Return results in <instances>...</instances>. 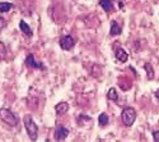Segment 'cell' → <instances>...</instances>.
Wrapping results in <instances>:
<instances>
[{
    "mask_svg": "<svg viewBox=\"0 0 159 142\" xmlns=\"http://www.w3.org/2000/svg\"><path fill=\"white\" fill-rule=\"evenodd\" d=\"M0 119H2L4 123H7L8 125H10V127L18 125V122H19L17 115L13 113L11 110L7 109V108H2V109H0Z\"/></svg>",
    "mask_w": 159,
    "mask_h": 142,
    "instance_id": "6da1fadb",
    "label": "cell"
},
{
    "mask_svg": "<svg viewBox=\"0 0 159 142\" xmlns=\"http://www.w3.org/2000/svg\"><path fill=\"white\" fill-rule=\"evenodd\" d=\"M60 46L64 50H71L75 46V41H74V38L71 36L66 35V36H62L60 38Z\"/></svg>",
    "mask_w": 159,
    "mask_h": 142,
    "instance_id": "277c9868",
    "label": "cell"
},
{
    "mask_svg": "<svg viewBox=\"0 0 159 142\" xmlns=\"http://www.w3.org/2000/svg\"><path fill=\"white\" fill-rule=\"evenodd\" d=\"M7 26V22H5V19L3 18V17H0V31H2L4 27Z\"/></svg>",
    "mask_w": 159,
    "mask_h": 142,
    "instance_id": "e0dca14e",
    "label": "cell"
},
{
    "mask_svg": "<svg viewBox=\"0 0 159 142\" xmlns=\"http://www.w3.org/2000/svg\"><path fill=\"white\" fill-rule=\"evenodd\" d=\"M11 8H13V4H11V3H7V2L0 3V12H2V13H7V12H9Z\"/></svg>",
    "mask_w": 159,
    "mask_h": 142,
    "instance_id": "5bb4252c",
    "label": "cell"
},
{
    "mask_svg": "<svg viewBox=\"0 0 159 142\" xmlns=\"http://www.w3.org/2000/svg\"><path fill=\"white\" fill-rule=\"evenodd\" d=\"M55 110L57 113V115H64L66 111L69 110V104L68 102H60L55 106Z\"/></svg>",
    "mask_w": 159,
    "mask_h": 142,
    "instance_id": "30bf717a",
    "label": "cell"
},
{
    "mask_svg": "<svg viewBox=\"0 0 159 142\" xmlns=\"http://www.w3.org/2000/svg\"><path fill=\"white\" fill-rule=\"evenodd\" d=\"M121 118H122V123L126 125V127H131L134 124L135 119H136V110L131 106H127L122 110V114H121Z\"/></svg>",
    "mask_w": 159,
    "mask_h": 142,
    "instance_id": "3957f363",
    "label": "cell"
},
{
    "mask_svg": "<svg viewBox=\"0 0 159 142\" xmlns=\"http://www.w3.org/2000/svg\"><path fill=\"white\" fill-rule=\"evenodd\" d=\"M111 35L112 36H117V35H120L121 33V27L118 26V23L116 21H112L111 22Z\"/></svg>",
    "mask_w": 159,
    "mask_h": 142,
    "instance_id": "8fae6325",
    "label": "cell"
},
{
    "mask_svg": "<svg viewBox=\"0 0 159 142\" xmlns=\"http://www.w3.org/2000/svg\"><path fill=\"white\" fill-rule=\"evenodd\" d=\"M155 96H157V99H158V101H159V88L157 90V92H155Z\"/></svg>",
    "mask_w": 159,
    "mask_h": 142,
    "instance_id": "d6986e66",
    "label": "cell"
},
{
    "mask_svg": "<svg viewBox=\"0 0 159 142\" xmlns=\"http://www.w3.org/2000/svg\"><path fill=\"white\" fill-rule=\"evenodd\" d=\"M115 55H116V59H117V60H120L121 63H126V61H127V59H129V54L126 53V51H125L122 47L116 49Z\"/></svg>",
    "mask_w": 159,
    "mask_h": 142,
    "instance_id": "52a82bcc",
    "label": "cell"
},
{
    "mask_svg": "<svg viewBox=\"0 0 159 142\" xmlns=\"http://www.w3.org/2000/svg\"><path fill=\"white\" fill-rule=\"evenodd\" d=\"M5 56H7V47L2 41H0V61L4 60Z\"/></svg>",
    "mask_w": 159,
    "mask_h": 142,
    "instance_id": "2e32d148",
    "label": "cell"
},
{
    "mask_svg": "<svg viewBox=\"0 0 159 142\" xmlns=\"http://www.w3.org/2000/svg\"><path fill=\"white\" fill-rule=\"evenodd\" d=\"M107 97H108V100H113V101H116V100L118 99V94H117V91H116V88L112 87V88L108 90Z\"/></svg>",
    "mask_w": 159,
    "mask_h": 142,
    "instance_id": "7c38bea8",
    "label": "cell"
},
{
    "mask_svg": "<svg viewBox=\"0 0 159 142\" xmlns=\"http://www.w3.org/2000/svg\"><path fill=\"white\" fill-rule=\"evenodd\" d=\"M153 138H154L155 142H159V130L153 132Z\"/></svg>",
    "mask_w": 159,
    "mask_h": 142,
    "instance_id": "ac0fdd59",
    "label": "cell"
},
{
    "mask_svg": "<svg viewBox=\"0 0 159 142\" xmlns=\"http://www.w3.org/2000/svg\"><path fill=\"white\" fill-rule=\"evenodd\" d=\"M98 123H99L102 127H104L106 124H108V117H107V114L102 113L99 117H98Z\"/></svg>",
    "mask_w": 159,
    "mask_h": 142,
    "instance_id": "9a60e30c",
    "label": "cell"
},
{
    "mask_svg": "<svg viewBox=\"0 0 159 142\" xmlns=\"http://www.w3.org/2000/svg\"><path fill=\"white\" fill-rule=\"evenodd\" d=\"M99 5L104 9V12H107V13H111L115 9L113 3L111 2V0H99Z\"/></svg>",
    "mask_w": 159,
    "mask_h": 142,
    "instance_id": "ba28073f",
    "label": "cell"
},
{
    "mask_svg": "<svg viewBox=\"0 0 159 142\" xmlns=\"http://www.w3.org/2000/svg\"><path fill=\"white\" fill-rule=\"evenodd\" d=\"M68 135H69V130H68V128H65L62 125H59L56 128V131H55V140L62 141V140H65L66 137H68Z\"/></svg>",
    "mask_w": 159,
    "mask_h": 142,
    "instance_id": "5b68a950",
    "label": "cell"
},
{
    "mask_svg": "<svg viewBox=\"0 0 159 142\" xmlns=\"http://www.w3.org/2000/svg\"><path fill=\"white\" fill-rule=\"evenodd\" d=\"M144 68H145V71H147L148 78H149V80H153V78H154V71H153V67H152V64L147 63V64H145V66H144Z\"/></svg>",
    "mask_w": 159,
    "mask_h": 142,
    "instance_id": "4fadbf2b",
    "label": "cell"
},
{
    "mask_svg": "<svg viewBox=\"0 0 159 142\" xmlns=\"http://www.w3.org/2000/svg\"><path fill=\"white\" fill-rule=\"evenodd\" d=\"M25 64H27L28 67H31V68H38V69H42L43 68V66H42L41 63H38V61L34 60V58H33L32 54H30L27 58H25Z\"/></svg>",
    "mask_w": 159,
    "mask_h": 142,
    "instance_id": "8992f818",
    "label": "cell"
},
{
    "mask_svg": "<svg viewBox=\"0 0 159 142\" xmlns=\"http://www.w3.org/2000/svg\"><path fill=\"white\" fill-rule=\"evenodd\" d=\"M24 127H25V131L28 133V137L32 141H36L38 137V128H37V124L34 123V120L31 115H25L24 117Z\"/></svg>",
    "mask_w": 159,
    "mask_h": 142,
    "instance_id": "7a4b0ae2",
    "label": "cell"
},
{
    "mask_svg": "<svg viewBox=\"0 0 159 142\" xmlns=\"http://www.w3.org/2000/svg\"><path fill=\"white\" fill-rule=\"evenodd\" d=\"M19 28H20V31H22L25 36H28V37H31V36L33 35V33H32V28H31L24 21H20V22H19Z\"/></svg>",
    "mask_w": 159,
    "mask_h": 142,
    "instance_id": "9c48e42d",
    "label": "cell"
}]
</instances>
